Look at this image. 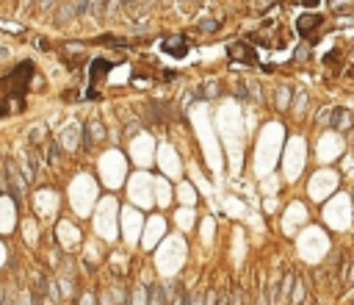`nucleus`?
Returning <instances> with one entry per match:
<instances>
[{"label": "nucleus", "mask_w": 354, "mask_h": 305, "mask_svg": "<svg viewBox=\"0 0 354 305\" xmlns=\"http://www.w3.org/2000/svg\"><path fill=\"white\" fill-rule=\"evenodd\" d=\"M6 172H9V189H11V195H22V189H25V180H22V175H20V169H17V164L14 161H6Z\"/></svg>", "instance_id": "obj_4"}, {"label": "nucleus", "mask_w": 354, "mask_h": 305, "mask_svg": "<svg viewBox=\"0 0 354 305\" xmlns=\"http://www.w3.org/2000/svg\"><path fill=\"white\" fill-rule=\"evenodd\" d=\"M274 3H277V0H252V9H255V11H266V9H271Z\"/></svg>", "instance_id": "obj_10"}, {"label": "nucleus", "mask_w": 354, "mask_h": 305, "mask_svg": "<svg viewBox=\"0 0 354 305\" xmlns=\"http://www.w3.org/2000/svg\"><path fill=\"white\" fill-rule=\"evenodd\" d=\"M108 69H111V64L105 61V58H94L92 61V69H88V81H92V86H88V97H92V100L100 97V81L108 75Z\"/></svg>", "instance_id": "obj_1"}, {"label": "nucleus", "mask_w": 354, "mask_h": 305, "mask_svg": "<svg viewBox=\"0 0 354 305\" xmlns=\"http://www.w3.org/2000/svg\"><path fill=\"white\" fill-rule=\"evenodd\" d=\"M197 28H199L202 33H213L216 28H219V22H216V20H199V22H197Z\"/></svg>", "instance_id": "obj_9"}, {"label": "nucleus", "mask_w": 354, "mask_h": 305, "mask_svg": "<svg viewBox=\"0 0 354 305\" xmlns=\"http://www.w3.org/2000/svg\"><path fill=\"white\" fill-rule=\"evenodd\" d=\"M332 9L335 11H346L349 9V0H332Z\"/></svg>", "instance_id": "obj_11"}, {"label": "nucleus", "mask_w": 354, "mask_h": 305, "mask_svg": "<svg viewBox=\"0 0 354 305\" xmlns=\"http://www.w3.org/2000/svg\"><path fill=\"white\" fill-rule=\"evenodd\" d=\"M163 53H169L174 58H183L188 53V42L183 36H169V39H163Z\"/></svg>", "instance_id": "obj_5"}, {"label": "nucleus", "mask_w": 354, "mask_h": 305, "mask_svg": "<svg viewBox=\"0 0 354 305\" xmlns=\"http://www.w3.org/2000/svg\"><path fill=\"white\" fill-rule=\"evenodd\" d=\"M197 95L199 97H216L219 95V84H216V81H208V84H202L197 89Z\"/></svg>", "instance_id": "obj_8"}, {"label": "nucleus", "mask_w": 354, "mask_h": 305, "mask_svg": "<svg viewBox=\"0 0 354 305\" xmlns=\"http://www.w3.org/2000/svg\"><path fill=\"white\" fill-rule=\"evenodd\" d=\"M318 25H321V17H318V14H302L296 20V31H299V36H304V39L316 36Z\"/></svg>", "instance_id": "obj_3"}, {"label": "nucleus", "mask_w": 354, "mask_h": 305, "mask_svg": "<svg viewBox=\"0 0 354 305\" xmlns=\"http://www.w3.org/2000/svg\"><path fill=\"white\" fill-rule=\"evenodd\" d=\"M332 125H335V128H349V125H351V117H349V111H346V108H338V111H335V117H332Z\"/></svg>", "instance_id": "obj_7"}, {"label": "nucleus", "mask_w": 354, "mask_h": 305, "mask_svg": "<svg viewBox=\"0 0 354 305\" xmlns=\"http://www.w3.org/2000/svg\"><path fill=\"white\" fill-rule=\"evenodd\" d=\"M318 3H321V0H302V6H307V9H316Z\"/></svg>", "instance_id": "obj_13"}, {"label": "nucleus", "mask_w": 354, "mask_h": 305, "mask_svg": "<svg viewBox=\"0 0 354 305\" xmlns=\"http://www.w3.org/2000/svg\"><path fill=\"white\" fill-rule=\"evenodd\" d=\"M188 305H202V294H191L188 297Z\"/></svg>", "instance_id": "obj_12"}, {"label": "nucleus", "mask_w": 354, "mask_h": 305, "mask_svg": "<svg viewBox=\"0 0 354 305\" xmlns=\"http://www.w3.org/2000/svg\"><path fill=\"white\" fill-rule=\"evenodd\" d=\"M227 56L233 58V61L249 64V67H255V64H257V53H255V48H252L249 42H233L227 48Z\"/></svg>", "instance_id": "obj_2"}, {"label": "nucleus", "mask_w": 354, "mask_h": 305, "mask_svg": "<svg viewBox=\"0 0 354 305\" xmlns=\"http://www.w3.org/2000/svg\"><path fill=\"white\" fill-rule=\"evenodd\" d=\"M100 139H105V125L97 120L86 122V139H83V147H92L94 142H100Z\"/></svg>", "instance_id": "obj_6"}]
</instances>
